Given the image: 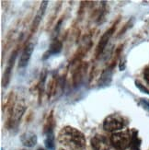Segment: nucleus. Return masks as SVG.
I'll return each mask as SVG.
<instances>
[{
	"instance_id": "nucleus-14",
	"label": "nucleus",
	"mask_w": 149,
	"mask_h": 150,
	"mask_svg": "<svg viewBox=\"0 0 149 150\" xmlns=\"http://www.w3.org/2000/svg\"><path fill=\"white\" fill-rule=\"evenodd\" d=\"M131 150H140L141 149V139L138 137V131L133 129V138L130 146Z\"/></svg>"
},
{
	"instance_id": "nucleus-20",
	"label": "nucleus",
	"mask_w": 149,
	"mask_h": 150,
	"mask_svg": "<svg viewBox=\"0 0 149 150\" xmlns=\"http://www.w3.org/2000/svg\"><path fill=\"white\" fill-rule=\"evenodd\" d=\"M2 150H3V149H2Z\"/></svg>"
},
{
	"instance_id": "nucleus-10",
	"label": "nucleus",
	"mask_w": 149,
	"mask_h": 150,
	"mask_svg": "<svg viewBox=\"0 0 149 150\" xmlns=\"http://www.w3.org/2000/svg\"><path fill=\"white\" fill-rule=\"evenodd\" d=\"M62 48H63V44L62 42L55 39L53 42H51L50 46H49V49L47 50V52L43 54V57L42 59L43 60H46L47 58H49L51 55H54V54H58L62 51Z\"/></svg>"
},
{
	"instance_id": "nucleus-1",
	"label": "nucleus",
	"mask_w": 149,
	"mask_h": 150,
	"mask_svg": "<svg viewBox=\"0 0 149 150\" xmlns=\"http://www.w3.org/2000/svg\"><path fill=\"white\" fill-rule=\"evenodd\" d=\"M58 140L61 144L73 150L82 149L86 146L85 135L79 130L71 126L64 127L61 130L58 134Z\"/></svg>"
},
{
	"instance_id": "nucleus-11",
	"label": "nucleus",
	"mask_w": 149,
	"mask_h": 150,
	"mask_svg": "<svg viewBox=\"0 0 149 150\" xmlns=\"http://www.w3.org/2000/svg\"><path fill=\"white\" fill-rule=\"evenodd\" d=\"M47 5H48V1H42L41 3V6L40 8H39L38 11H37V14L34 18V21L32 22V26H31V30L32 31H35L36 29L38 28V26L40 25V22L42 21V17L45 13V10H46V8H47Z\"/></svg>"
},
{
	"instance_id": "nucleus-9",
	"label": "nucleus",
	"mask_w": 149,
	"mask_h": 150,
	"mask_svg": "<svg viewBox=\"0 0 149 150\" xmlns=\"http://www.w3.org/2000/svg\"><path fill=\"white\" fill-rule=\"evenodd\" d=\"M25 110H26V106L24 105L23 103L18 102V103L16 104L14 109H13V110H12V114H11L10 123H11L12 126L17 125V123L19 122V120H20L22 114L25 112Z\"/></svg>"
},
{
	"instance_id": "nucleus-19",
	"label": "nucleus",
	"mask_w": 149,
	"mask_h": 150,
	"mask_svg": "<svg viewBox=\"0 0 149 150\" xmlns=\"http://www.w3.org/2000/svg\"><path fill=\"white\" fill-rule=\"evenodd\" d=\"M59 150H64V149H59Z\"/></svg>"
},
{
	"instance_id": "nucleus-5",
	"label": "nucleus",
	"mask_w": 149,
	"mask_h": 150,
	"mask_svg": "<svg viewBox=\"0 0 149 150\" xmlns=\"http://www.w3.org/2000/svg\"><path fill=\"white\" fill-rule=\"evenodd\" d=\"M17 54L18 52L15 51L14 53H13L10 56V58L8 61V64H6V69H5V72H4V76H3V81H2V84L5 88L8 87V85L10 81V77H11V71H12V68H13V66H14V63H15V60L17 58Z\"/></svg>"
},
{
	"instance_id": "nucleus-8",
	"label": "nucleus",
	"mask_w": 149,
	"mask_h": 150,
	"mask_svg": "<svg viewBox=\"0 0 149 150\" xmlns=\"http://www.w3.org/2000/svg\"><path fill=\"white\" fill-rule=\"evenodd\" d=\"M34 51V44L33 43H29L27 46H26L22 52V54L19 58V62H18V67H25L28 64L30 56Z\"/></svg>"
},
{
	"instance_id": "nucleus-7",
	"label": "nucleus",
	"mask_w": 149,
	"mask_h": 150,
	"mask_svg": "<svg viewBox=\"0 0 149 150\" xmlns=\"http://www.w3.org/2000/svg\"><path fill=\"white\" fill-rule=\"evenodd\" d=\"M114 30H115V25L112 26V27L111 29H109L104 34H103V36L101 37L100 41L98 44V46H97V51H96V54L97 56L100 55V54L103 52V50L105 49L107 43L109 42V39H111V37L112 36L113 32H114Z\"/></svg>"
},
{
	"instance_id": "nucleus-15",
	"label": "nucleus",
	"mask_w": 149,
	"mask_h": 150,
	"mask_svg": "<svg viewBox=\"0 0 149 150\" xmlns=\"http://www.w3.org/2000/svg\"><path fill=\"white\" fill-rule=\"evenodd\" d=\"M135 85H136V87L139 88V90H141L143 93H145V94L149 95V90H148V89H147L145 87H144L143 85H142L140 82H138V81H135Z\"/></svg>"
},
{
	"instance_id": "nucleus-4",
	"label": "nucleus",
	"mask_w": 149,
	"mask_h": 150,
	"mask_svg": "<svg viewBox=\"0 0 149 150\" xmlns=\"http://www.w3.org/2000/svg\"><path fill=\"white\" fill-rule=\"evenodd\" d=\"M111 139L105 135L96 134L91 139V146L94 150H111Z\"/></svg>"
},
{
	"instance_id": "nucleus-2",
	"label": "nucleus",
	"mask_w": 149,
	"mask_h": 150,
	"mask_svg": "<svg viewBox=\"0 0 149 150\" xmlns=\"http://www.w3.org/2000/svg\"><path fill=\"white\" fill-rule=\"evenodd\" d=\"M133 138V130L115 133L112 135L111 143L112 145L118 150H125L130 147Z\"/></svg>"
},
{
	"instance_id": "nucleus-16",
	"label": "nucleus",
	"mask_w": 149,
	"mask_h": 150,
	"mask_svg": "<svg viewBox=\"0 0 149 150\" xmlns=\"http://www.w3.org/2000/svg\"><path fill=\"white\" fill-rule=\"evenodd\" d=\"M140 104H141V105L143 106L145 110H149V100H146V99H141Z\"/></svg>"
},
{
	"instance_id": "nucleus-17",
	"label": "nucleus",
	"mask_w": 149,
	"mask_h": 150,
	"mask_svg": "<svg viewBox=\"0 0 149 150\" xmlns=\"http://www.w3.org/2000/svg\"><path fill=\"white\" fill-rule=\"evenodd\" d=\"M144 76H145V79L149 83V67L145 68V72H144Z\"/></svg>"
},
{
	"instance_id": "nucleus-18",
	"label": "nucleus",
	"mask_w": 149,
	"mask_h": 150,
	"mask_svg": "<svg viewBox=\"0 0 149 150\" xmlns=\"http://www.w3.org/2000/svg\"><path fill=\"white\" fill-rule=\"evenodd\" d=\"M38 150H45V149H43V148H39Z\"/></svg>"
},
{
	"instance_id": "nucleus-6",
	"label": "nucleus",
	"mask_w": 149,
	"mask_h": 150,
	"mask_svg": "<svg viewBox=\"0 0 149 150\" xmlns=\"http://www.w3.org/2000/svg\"><path fill=\"white\" fill-rule=\"evenodd\" d=\"M52 118L53 116L51 115L50 119L48 120V126L45 129V139H44V144L49 150H54V135L53 131V125H52Z\"/></svg>"
},
{
	"instance_id": "nucleus-13",
	"label": "nucleus",
	"mask_w": 149,
	"mask_h": 150,
	"mask_svg": "<svg viewBox=\"0 0 149 150\" xmlns=\"http://www.w3.org/2000/svg\"><path fill=\"white\" fill-rule=\"evenodd\" d=\"M113 66L108 67L104 72L102 73L100 79V87H104V86H108V85L111 83L112 81V72H113Z\"/></svg>"
},
{
	"instance_id": "nucleus-3",
	"label": "nucleus",
	"mask_w": 149,
	"mask_h": 150,
	"mask_svg": "<svg viewBox=\"0 0 149 150\" xmlns=\"http://www.w3.org/2000/svg\"><path fill=\"white\" fill-rule=\"evenodd\" d=\"M124 127V121L121 116L118 114H112L108 116L103 122V128L107 132H115Z\"/></svg>"
},
{
	"instance_id": "nucleus-12",
	"label": "nucleus",
	"mask_w": 149,
	"mask_h": 150,
	"mask_svg": "<svg viewBox=\"0 0 149 150\" xmlns=\"http://www.w3.org/2000/svg\"><path fill=\"white\" fill-rule=\"evenodd\" d=\"M20 141L24 146L32 147L37 144V135L32 132H26L21 134Z\"/></svg>"
}]
</instances>
